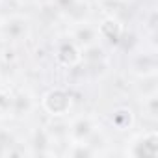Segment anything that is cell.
I'll use <instances>...</instances> for the list:
<instances>
[{
	"mask_svg": "<svg viewBox=\"0 0 158 158\" xmlns=\"http://www.w3.org/2000/svg\"><path fill=\"white\" fill-rule=\"evenodd\" d=\"M134 71L139 76H151L156 73V61L152 56H141L138 58V61L134 63Z\"/></svg>",
	"mask_w": 158,
	"mask_h": 158,
	"instance_id": "obj_10",
	"label": "cell"
},
{
	"mask_svg": "<svg viewBox=\"0 0 158 158\" xmlns=\"http://www.w3.org/2000/svg\"><path fill=\"white\" fill-rule=\"evenodd\" d=\"M97 32H99L101 37H104L106 41H110L112 45H115V43L121 41L125 28H123V24H121L119 19H115V17H106V19L101 21Z\"/></svg>",
	"mask_w": 158,
	"mask_h": 158,
	"instance_id": "obj_4",
	"label": "cell"
},
{
	"mask_svg": "<svg viewBox=\"0 0 158 158\" xmlns=\"http://www.w3.org/2000/svg\"><path fill=\"white\" fill-rule=\"evenodd\" d=\"M11 106V95L0 88V112H8Z\"/></svg>",
	"mask_w": 158,
	"mask_h": 158,
	"instance_id": "obj_15",
	"label": "cell"
},
{
	"mask_svg": "<svg viewBox=\"0 0 158 158\" xmlns=\"http://www.w3.org/2000/svg\"><path fill=\"white\" fill-rule=\"evenodd\" d=\"M145 110L151 117H156L158 115V97L156 95H151L147 101H145Z\"/></svg>",
	"mask_w": 158,
	"mask_h": 158,
	"instance_id": "obj_13",
	"label": "cell"
},
{
	"mask_svg": "<svg viewBox=\"0 0 158 158\" xmlns=\"http://www.w3.org/2000/svg\"><path fill=\"white\" fill-rule=\"evenodd\" d=\"M93 130H95V125H93V121L89 117H78L71 125L69 134H71V139L74 143H78V141H88L91 138Z\"/></svg>",
	"mask_w": 158,
	"mask_h": 158,
	"instance_id": "obj_5",
	"label": "cell"
},
{
	"mask_svg": "<svg viewBox=\"0 0 158 158\" xmlns=\"http://www.w3.org/2000/svg\"><path fill=\"white\" fill-rule=\"evenodd\" d=\"M28 34V23L26 19L23 17H11L4 23V35L8 39H13V41H19V39H24Z\"/></svg>",
	"mask_w": 158,
	"mask_h": 158,
	"instance_id": "obj_6",
	"label": "cell"
},
{
	"mask_svg": "<svg viewBox=\"0 0 158 158\" xmlns=\"http://www.w3.org/2000/svg\"><path fill=\"white\" fill-rule=\"evenodd\" d=\"M43 110L52 115V117H63L69 114V110L73 108V97L69 91L61 89V88H52L43 95Z\"/></svg>",
	"mask_w": 158,
	"mask_h": 158,
	"instance_id": "obj_1",
	"label": "cell"
},
{
	"mask_svg": "<svg viewBox=\"0 0 158 158\" xmlns=\"http://www.w3.org/2000/svg\"><path fill=\"white\" fill-rule=\"evenodd\" d=\"M69 154L74 156V158H84V156H91L93 149L86 141H78V143H73V149L69 151Z\"/></svg>",
	"mask_w": 158,
	"mask_h": 158,
	"instance_id": "obj_12",
	"label": "cell"
},
{
	"mask_svg": "<svg viewBox=\"0 0 158 158\" xmlns=\"http://www.w3.org/2000/svg\"><path fill=\"white\" fill-rule=\"evenodd\" d=\"M32 108H34V101H32V97H30L28 93L21 91V93H17L15 97H11V106H10V110H11V114H13L15 117H26V115L32 112Z\"/></svg>",
	"mask_w": 158,
	"mask_h": 158,
	"instance_id": "obj_7",
	"label": "cell"
},
{
	"mask_svg": "<svg viewBox=\"0 0 158 158\" xmlns=\"http://www.w3.org/2000/svg\"><path fill=\"white\" fill-rule=\"evenodd\" d=\"M132 125H134V112H132L130 108L121 106V108H117V110L112 114V127H114L115 130L123 132V130L132 128Z\"/></svg>",
	"mask_w": 158,
	"mask_h": 158,
	"instance_id": "obj_9",
	"label": "cell"
},
{
	"mask_svg": "<svg viewBox=\"0 0 158 158\" xmlns=\"http://www.w3.org/2000/svg\"><path fill=\"white\" fill-rule=\"evenodd\" d=\"M78 2V0H54V6L60 10V13H67L71 11V8Z\"/></svg>",
	"mask_w": 158,
	"mask_h": 158,
	"instance_id": "obj_14",
	"label": "cell"
},
{
	"mask_svg": "<svg viewBox=\"0 0 158 158\" xmlns=\"http://www.w3.org/2000/svg\"><path fill=\"white\" fill-rule=\"evenodd\" d=\"M108 2H123V0H108Z\"/></svg>",
	"mask_w": 158,
	"mask_h": 158,
	"instance_id": "obj_16",
	"label": "cell"
},
{
	"mask_svg": "<svg viewBox=\"0 0 158 158\" xmlns=\"http://www.w3.org/2000/svg\"><path fill=\"white\" fill-rule=\"evenodd\" d=\"M127 152L134 158H154V156H158V132L151 130V132H145L143 136L136 138V141L130 145V149Z\"/></svg>",
	"mask_w": 158,
	"mask_h": 158,
	"instance_id": "obj_2",
	"label": "cell"
},
{
	"mask_svg": "<svg viewBox=\"0 0 158 158\" xmlns=\"http://www.w3.org/2000/svg\"><path fill=\"white\" fill-rule=\"evenodd\" d=\"M73 37H74V43L78 47H89V45L97 43L99 32H97V28H93V26H89L86 23H80V26L74 30Z\"/></svg>",
	"mask_w": 158,
	"mask_h": 158,
	"instance_id": "obj_8",
	"label": "cell"
},
{
	"mask_svg": "<svg viewBox=\"0 0 158 158\" xmlns=\"http://www.w3.org/2000/svg\"><path fill=\"white\" fill-rule=\"evenodd\" d=\"M56 61L63 67H76L82 61V50L74 41H63L56 48Z\"/></svg>",
	"mask_w": 158,
	"mask_h": 158,
	"instance_id": "obj_3",
	"label": "cell"
},
{
	"mask_svg": "<svg viewBox=\"0 0 158 158\" xmlns=\"http://www.w3.org/2000/svg\"><path fill=\"white\" fill-rule=\"evenodd\" d=\"M102 58H104V50H102L97 43H93V45H89V47H84L82 60H86V61H99V60H102Z\"/></svg>",
	"mask_w": 158,
	"mask_h": 158,
	"instance_id": "obj_11",
	"label": "cell"
}]
</instances>
